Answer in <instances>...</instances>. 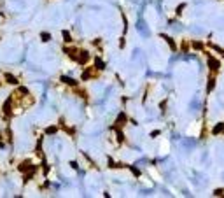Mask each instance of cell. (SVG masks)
Listing matches in <instances>:
<instances>
[{"label":"cell","instance_id":"cell-1","mask_svg":"<svg viewBox=\"0 0 224 198\" xmlns=\"http://www.w3.org/2000/svg\"><path fill=\"white\" fill-rule=\"evenodd\" d=\"M210 68H212V70L219 68V61H215V60H210Z\"/></svg>","mask_w":224,"mask_h":198}]
</instances>
